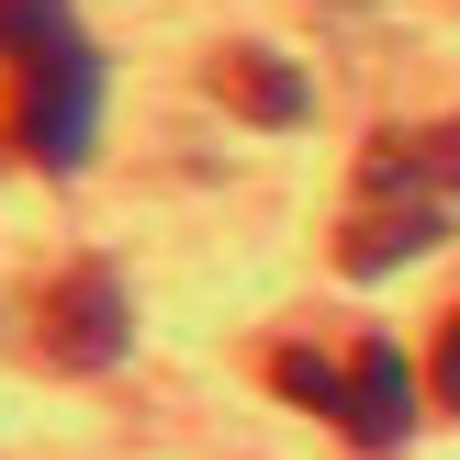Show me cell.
Masks as SVG:
<instances>
[{
    "mask_svg": "<svg viewBox=\"0 0 460 460\" xmlns=\"http://www.w3.org/2000/svg\"><path fill=\"white\" fill-rule=\"evenodd\" d=\"M460 214V124L438 135H382L359 157V191H349V225H337V270H404L449 236Z\"/></svg>",
    "mask_w": 460,
    "mask_h": 460,
    "instance_id": "1",
    "label": "cell"
},
{
    "mask_svg": "<svg viewBox=\"0 0 460 460\" xmlns=\"http://www.w3.org/2000/svg\"><path fill=\"white\" fill-rule=\"evenodd\" d=\"M90 124H102V57H90L79 34L34 45V57L12 67V135H22V157L67 180L90 157Z\"/></svg>",
    "mask_w": 460,
    "mask_h": 460,
    "instance_id": "2",
    "label": "cell"
},
{
    "mask_svg": "<svg viewBox=\"0 0 460 460\" xmlns=\"http://www.w3.org/2000/svg\"><path fill=\"white\" fill-rule=\"evenodd\" d=\"M124 337H135V304H124V281H112L102 259H79V270H57V281H45L34 349L57 359V371H112V359H124Z\"/></svg>",
    "mask_w": 460,
    "mask_h": 460,
    "instance_id": "3",
    "label": "cell"
},
{
    "mask_svg": "<svg viewBox=\"0 0 460 460\" xmlns=\"http://www.w3.org/2000/svg\"><path fill=\"white\" fill-rule=\"evenodd\" d=\"M404 427H416V371H404L394 337H359L349 349V438L359 449H404Z\"/></svg>",
    "mask_w": 460,
    "mask_h": 460,
    "instance_id": "4",
    "label": "cell"
},
{
    "mask_svg": "<svg viewBox=\"0 0 460 460\" xmlns=\"http://www.w3.org/2000/svg\"><path fill=\"white\" fill-rule=\"evenodd\" d=\"M214 90L247 112V124H292V112H304V79L270 67V45H225V57H214Z\"/></svg>",
    "mask_w": 460,
    "mask_h": 460,
    "instance_id": "5",
    "label": "cell"
},
{
    "mask_svg": "<svg viewBox=\"0 0 460 460\" xmlns=\"http://www.w3.org/2000/svg\"><path fill=\"white\" fill-rule=\"evenodd\" d=\"M270 382H281V394H304L314 416L349 427V371H337V359H314V349H270Z\"/></svg>",
    "mask_w": 460,
    "mask_h": 460,
    "instance_id": "6",
    "label": "cell"
},
{
    "mask_svg": "<svg viewBox=\"0 0 460 460\" xmlns=\"http://www.w3.org/2000/svg\"><path fill=\"white\" fill-rule=\"evenodd\" d=\"M57 34H79L67 0H0V67H22L34 45H57Z\"/></svg>",
    "mask_w": 460,
    "mask_h": 460,
    "instance_id": "7",
    "label": "cell"
},
{
    "mask_svg": "<svg viewBox=\"0 0 460 460\" xmlns=\"http://www.w3.org/2000/svg\"><path fill=\"white\" fill-rule=\"evenodd\" d=\"M427 382H438V404H449V416H460V314H449V326H438V359H427Z\"/></svg>",
    "mask_w": 460,
    "mask_h": 460,
    "instance_id": "8",
    "label": "cell"
}]
</instances>
